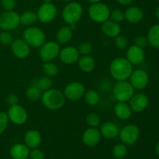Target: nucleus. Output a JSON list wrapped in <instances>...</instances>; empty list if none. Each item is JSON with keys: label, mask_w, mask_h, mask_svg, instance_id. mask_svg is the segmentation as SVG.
<instances>
[{"label": "nucleus", "mask_w": 159, "mask_h": 159, "mask_svg": "<svg viewBox=\"0 0 159 159\" xmlns=\"http://www.w3.org/2000/svg\"><path fill=\"white\" fill-rule=\"evenodd\" d=\"M89 16L93 21L97 23H102L109 20L110 15V8L105 3L101 2L93 3L89 8Z\"/></svg>", "instance_id": "obj_6"}, {"label": "nucleus", "mask_w": 159, "mask_h": 159, "mask_svg": "<svg viewBox=\"0 0 159 159\" xmlns=\"http://www.w3.org/2000/svg\"><path fill=\"white\" fill-rule=\"evenodd\" d=\"M43 71L46 76L48 77H54L58 74L59 68L57 65H55L53 62H43Z\"/></svg>", "instance_id": "obj_31"}, {"label": "nucleus", "mask_w": 159, "mask_h": 159, "mask_svg": "<svg viewBox=\"0 0 159 159\" xmlns=\"http://www.w3.org/2000/svg\"><path fill=\"white\" fill-rule=\"evenodd\" d=\"M85 101L89 106L91 107H96L100 102V96L99 93L96 90L89 89L88 91H85L84 94Z\"/></svg>", "instance_id": "obj_28"}, {"label": "nucleus", "mask_w": 159, "mask_h": 159, "mask_svg": "<svg viewBox=\"0 0 159 159\" xmlns=\"http://www.w3.org/2000/svg\"><path fill=\"white\" fill-rule=\"evenodd\" d=\"M61 61L66 65H72L78 62L80 58V54L78 48L72 46H68L61 49L59 53Z\"/></svg>", "instance_id": "obj_15"}, {"label": "nucleus", "mask_w": 159, "mask_h": 159, "mask_svg": "<svg viewBox=\"0 0 159 159\" xmlns=\"http://www.w3.org/2000/svg\"><path fill=\"white\" fill-rule=\"evenodd\" d=\"M63 93L67 99L70 101H77L84 96L85 88L81 82H72L65 86Z\"/></svg>", "instance_id": "obj_12"}, {"label": "nucleus", "mask_w": 159, "mask_h": 159, "mask_svg": "<svg viewBox=\"0 0 159 159\" xmlns=\"http://www.w3.org/2000/svg\"><path fill=\"white\" fill-rule=\"evenodd\" d=\"M7 116L9 120L15 125H23L28 119V113L26 109L19 104L9 107Z\"/></svg>", "instance_id": "obj_11"}, {"label": "nucleus", "mask_w": 159, "mask_h": 159, "mask_svg": "<svg viewBox=\"0 0 159 159\" xmlns=\"http://www.w3.org/2000/svg\"><path fill=\"white\" fill-rule=\"evenodd\" d=\"M114 39L115 45L119 50H124L128 46V40H127V37L125 36L120 34L117 37H115Z\"/></svg>", "instance_id": "obj_35"}, {"label": "nucleus", "mask_w": 159, "mask_h": 159, "mask_svg": "<svg viewBox=\"0 0 159 159\" xmlns=\"http://www.w3.org/2000/svg\"><path fill=\"white\" fill-rule=\"evenodd\" d=\"M155 15H156V17L159 19V7L156 9V12H155Z\"/></svg>", "instance_id": "obj_46"}, {"label": "nucleus", "mask_w": 159, "mask_h": 159, "mask_svg": "<svg viewBox=\"0 0 159 159\" xmlns=\"http://www.w3.org/2000/svg\"><path fill=\"white\" fill-rule=\"evenodd\" d=\"M44 2H52L53 0H43Z\"/></svg>", "instance_id": "obj_48"}, {"label": "nucleus", "mask_w": 159, "mask_h": 159, "mask_svg": "<svg viewBox=\"0 0 159 159\" xmlns=\"http://www.w3.org/2000/svg\"><path fill=\"white\" fill-rule=\"evenodd\" d=\"M147 37L148 43L153 48L159 49V24L154 25L151 27Z\"/></svg>", "instance_id": "obj_27"}, {"label": "nucleus", "mask_w": 159, "mask_h": 159, "mask_svg": "<svg viewBox=\"0 0 159 159\" xmlns=\"http://www.w3.org/2000/svg\"><path fill=\"white\" fill-rule=\"evenodd\" d=\"M73 30L69 25H65L59 28L57 32V40L61 44H65L70 42L72 38Z\"/></svg>", "instance_id": "obj_26"}, {"label": "nucleus", "mask_w": 159, "mask_h": 159, "mask_svg": "<svg viewBox=\"0 0 159 159\" xmlns=\"http://www.w3.org/2000/svg\"><path fill=\"white\" fill-rule=\"evenodd\" d=\"M113 97L117 102H128L134 95V89L127 80L116 81L113 89Z\"/></svg>", "instance_id": "obj_5"}, {"label": "nucleus", "mask_w": 159, "mask_h": 159, "mask_svg": "<svg viewBox=\"0 0 159 159\" xmlns=\"http://www.w3.org/2000/svg\"><path fill=\"white\" fill-rule=\"evenodd\" d=\"M9 121V120L7 116V113L0 111V134H2L6 130Z\"/></svg>", "instance_id": "obj_39"}, {"label": "nucleus", "mask_w": 159, "mask_h": 159, "mask_svg": "<svg viewBox=\"0 0 159 159\" xmlns=\"http://www.w3.org/2000/svg\"><path fill=\"white\" fill-rule=\"evenodd\" d=\"M100 116L96 113H90L86 116V123L90 127H97L100 124Z\"/></svg>", "instance_id": "obj_34"}, {"label": "nucleus", "mask_w": 159, "mask_h": 159, "mask_svg": "<svg viewBox=\"0 0 159 159\" xmlns=\"http://www.w3.org/2000/svg\"><path fill=\"white\" fill-rule=\"evenodd\" d=\"M60 46L57 42L53 40L46 41L39 50V56L43 62L52 61L60 53Z\"/></svg>", "instance_id": "obj_7"}, {"label": "nucleus", "mask_w": 159, "mask_h": 159, "mask_svg": "<svg viewBox=\"0 0 159 159\" xmlns=\"http://www.w3.org/2000/svg\"><path fill=\"white\" fill-rule=\"evenodd\" d=\"M144 51L143 48L136 45H132L127 50L126 58L132 65H138L144 61Z\"/></svg>", "instance_id": "obj_18"}, {"label": "nucleus", "mask_w": 159, "mask_h": 159, "mask_svg": "<svg viewBox=\"0 0 159 159\" xmlns=\"http://www.w3.org/2000/svg\"><path fill=\"white\" fill-rule=\"evenodd\" d=\"M100 134L102 137L107 139H113L119 135L120 129L116 124L110 121L103 123L100 127Z\"/></svg>", "instance_id": "obj_22"}, {"label": "nucleus", "mask_w": 159, "mask_h": 159, "mask_svg": "<svg viewBox=\"0 0 159 159\" xmlns=\"http://www.w3.org/2000/svg\"><path fill=\"white\" fill-rule=\"evenodd\" d=\"M118 136L124 144L131 145L138 141L140 136V129L135 124H128L120 130Z\"/></svg>", "instance_id": "obj_9"}, {"label": "nucleus", "mask_w": 159, "mask_h": 159, "mask_svg": "<svg viewBox=\"0 0 159 159\" xmlns=\"http://www.w3.org/2000/svg\"><path fill=\"white\" fill-rule=\"evenodd\" d=\"M10 155L13 159H27L30 156V148L23 144H16L10 148Z\"/></svg>", "instance_id": "obj_24"}, {"label": "nucleus", "mask_w": 159, "mask_h": 159, "mask_svg": "<svg viewBox=\"0 0 159 159\" xmlns=\"http://www.w3.org/2000/svg\"><path fill=\"white\" fill-rule=\"evenodd\" d=\"M57 9L52 2H44L37 12V20L42 23H50L56 18Z\"/></svg>", "instance_id": "obj_10"}, {"label": "nucleus", "mask_w": 159, "mask_h": 159, "mask_svg": "<svg viewBox=\"0 0 159 159\" xmlns=\"http://www.w3.org/2000/svg\"><path fill=\"white\" fill-rule=\"evenodd\" d=\"M148 44V37H146L145 36L140 35L134 39V45L139 48H144Z\"/></svg>", "instance_id": "obj_41"}, {"label": "nucleus", "mask_w": 159, "mask_h": 159, "mask_svg": "<svg viewBox=\"0 0 159 159\" xmlns=\"http://www.w3.org/2000/svg\"><path fill=\"white\" fill-rule=\"evenodd\" d=\"M129 105L131 108L132 112L141 113L148 107L149 100L148 96L144 93H138L130 98L129 100Z\"/></svg>", "instance_id": "obj_16"}, {"label": "nucleus", "mask_w": 159, "mask_h": 159, "mask_svg": "<svg viewBox=\"0 0 159 159\" xmlns=\"http://www.w3.org/2000/svg\"><path fill=\"white\" fill-rule=\"evenodd\" d=\"M7 102L9 106H14L18 104L19 98L16 94H9L7 97Z\"/></svg>", "instance_id": "obj_43"}, {"label": "nucleus", "mask_w": 159, "mask_h": 159, "mask_svg": "<svg viewBox=\"0 0 159 159\" xmlns=\"http://www.w3.org/2000/svg\"><path fill=\"white\" fill-rule=\"evenodd\" d=\"M40 100L48 110H57L65 106L66 98L63 92L56 89H50L43 92Z\"/></svg>", "instance_id": "obj_2"}, {"label": "nucleus", "mask_w": 159, "mask_h": 159, "mask_svg": "<svg viewBox=\"0 0 159 159\" xmlns=\"http://www.w3.org/2000/svg\"><path fill=\"white\" fill-rule=\"evenodd\" d=\"M113 112L116 117L121 120H127L130 119L132 114L131 108L126 102H118L114 106Z\"/></svg>", "instance_id": "obj_23"}, {"label": "nucleus", "mask_w": 159, "mask_h": 159, "mask_svg": "<svg viewBox=\"0 0 159 159\" xmlns=\"http://www.w3.org/2000/svg\"><path fill=\"white\" fill-rule=\"evenodd\" d=\"M23 40L32 48H40L46 42V35L37 26H28L23 31Z\"/></svg>", "instance_id": "obj_4"}, {"label": "nucleus", "mask_w": 159, "mask_h": 159, "mask_svg": "<svg viewBox=\"0 0 159 159\" xmlns=\"http://www.w3.org/2000/svg\"><path fill=\"white\" fill-rule=\"evenodd\" d=\"M11 50L15 57L20 59H24L30 53V47L23 39L13 40L11 43Z\"/></svg>", "instance_id": "obj_14"}, {"label": "nucleus", "mask_w": 159, "mask_h": 159, "mask_svg": "<svg viewBox=\"0 0 159 159\" xmlns=\"http://www.w3.org/2000/svg\"><path fill=\"white\" fill-rule=\"evenodd\" d=\"M101 138L102 135L97 127H89L84 131L82 141L88 147H95L100 142Z\"/></svg>", "instance_id": "obj_17"}, {"label": "nucleus", "mask_w": 159, "mask_h": 159, "mask_svg": "<svg viewBox=\"0 0 159 159\" xmlns=\"http://www.w3.org/2000/svg\"><path fill=\"white\" fill-rule=\"evenodd\" d=\"M26 96L29 100L36 102V101L40 100L41 98L42 91L37 85H32L26 89Z\"/></svg>", "instance_id": "obj_30"}, {"label": "nucleus", "mask_w": 159, "mask_h": 159, "mask_svg": "<svg viewBox=\"0 0 159 159\" xmlns=\"http://www.w3.org/2000/svg\"><path fill=\"white\" fill-rule=\"evenodd\" d=\"M78 50L82 55H89L93 51V45L89 42H83L79 45Z\"/></svg>", "instance_id": "obj_38"}, {"label": "nucleus", "mask_w": 159, "mask_h": 159, "mask_svg": "<svg viewBox=\"0 0 159 159\" xmlns=\"http://www.w3.org/2000/svg\"><path fill=\"white\" fill-rule=\"evenodd\" d=\"M30 155L31 159H44L45 158L43 152L38 148L32 149L30 152Z\"/></svg>", "instance_id": "obj_42"}, {"label": "nucleus", "mask_w": 159, "mask_h": 159, "mask_svg": "<svg viewBox=\"0 0 159 159\" xmlns=\"http://www.w3.org/2000/svg\"><path fill=\"white\" fill-rule=\"evenodd\" d=\"M20 23V16L15 11H6L0 15V28L5 31L15 30Z\"/></svg>", "instance_id": "obj_8"}, {"label": "nucleus", "mask_w": 159, "mask_h": 159, "mask_svg": "<svg viewBox=\"0 0 159 159\" xmlns=\"http://www.w3.org/2000/svg\"><path fill=\"white\" fill-rule=\"evenodd\" d=\"M101 30L106 36L111 38H115L120 35L121 32V27L119 23L111 20H107V21L102 23Z\"/></svg>", "instance_id": "obj_20"}, {"label": "nucleus", "mask_w": 159, "mask_h": 159, "mask_svg": "<svg viewBox=\"0 0 159 159\" xmlns=\"http://www.w3.org/2000/svg\"><path fill=\"white\" fill-rule=\"evenodd\" d=\"M12 41H13V37L9 31L2 30V32L0 33V43L5 46H8L11 45Z\"/></svg>", "instance_id": "obj_36"}, {"label": "nucleus", "mask_w": 159, "mask_h": 159, "mask_svg": "<svg viewBox=\"0 0 159 159\" xmlns=\"http://www.w3.org/2000/svg\"><path fill=\"white\" fill-rule=\"evenodd\" d=\"M130 83L134 89L141 90L144 89L148 83L149 78L148 75L144 70L142 69H136L130 74Z\"/></svg>", "instance_id": "obj_13"}, {"label": "nucleus", "mask_w": 159, "mask_h": 159, "mask_svg": "<svg viewBox=\"0 0 159 159\" xmlns=\"http://www.w3.org/2000/svg\"><path fill=\"white\" fill-rule=\"evenodd\" d=\"M88 2H91L92 4L93 3H96V2H101L102 0H87Z\"/></svg>", "instance_id": "obj_45"}, {"label": "nucleus", "mask_w": 159, "mask_h": 159, "mask_svg": "<svg viewBox=\"0 0 159 159\" xmlns=\"http://www.w3.org/2000/svg\"><path fill=\"white\" fill-rule=\"evenodd\" d=\"M112 154H113V157L116 159H122L126 155H127V148L126 144L124 143H120V144H117L113 148L112 150Z\"/></svg>", "instance_id": "obj_32"}, {"label": "nucleus", "mask_w": 159, "mask_h": 159, "mask_svg": "<svg viewBox=\"0 0 159 159\" xmlns=\"http://www.w3.org/2000/svg\"><path fill=\"white\" fill-rule=\"evenodd\" d=\"M20 16V23L25 26H30L37 20V13L34 11L27 10L23 12Z\"/></svg>", "instance_id": "obj_29"}, {"label": "nucleus", "mask_w": 159, "mask_h": 159, "mask_svg": "<svg viewBox=\"0 0 159 159\" xmlns=\"http://www.w3.org/2000/svg\"><path fill=\"white\" fill-rule=\"evenodd\" d=\"M79 69L85 73H90L96 68V61L94 58L89 55H82L78 61Z\"/></svg>", "instance_id": "obj_25"}, {"label": "nucleus", "mask_w": 159, "mask_h": 159, "mask_svg": "<svg viewBox=\"0 0 159 159\" xmlns=\"http://www.w3.org/2000/svg\"><path fill=\"white\" fill-rule=\"evenodd\" d=\"M110 18L116 23H120L124 20V12L121 9H116L110 12Z\"/></svg>", "instance_id": "obj_37"}, {"label": "nucleus", "mask_w": 159, "mask_h": 159, "mask_svg": "<svg viewBox=\"0 0 159 159\" xmlns=\"http://www.w3.org/2000/svg\"><path fill=\"white\" fill-rule=\"evenodd\" d=\"M25 144L30 149L37 148L42 142V136L37 130H30L24 135Z\"/></svg>", "instance_id": "obj_19"}, {"label": "nucleus", "mask_w": 159, "mask_h": 159, "mask_svg": "<svg viewBox=\"0 0 159 159\" xmlns=\"http://www.w3.org/2000/svg\"><path fill=\"white\" fill-rule=\"evenodd\" d=\"M156 152H157V155H158V156L159 157V142H158V145H157V147H156Z\"/></svg>", "instance_id": "obj_47"}, {"label": "nucleus", "mask_w": 159, "mask_h": 159, "mask_svg": "<svg viewBox=\"0 0 159 159\" xmlns=\"http://www.w3.org/2000/svg\"><path fill=\"white\" fill-rule=\"evenodd\" d=\"M133 71V65L126 57H116L110 65V72L116 81L127 80Z\"/></svg>", "instance_id": "obj_1"}, {"label": "nucleus", "mask_w": 159, "mask_h": 159, "mask_svg": "<svg viewBox=\"0 0 159 159\" xmlns=\"http://www.w3.org/2000/svg\"><path fill=\"white\" fill-rule=\"evenodd\" d=\"M144 12L138 6H130L124 12V20L130 23H138L143 20Z\"/></svg>", "instance_id": "obj_21"}, {"label": "nucleus", "mask_w": 159, "mask_h": 159, "mask_svg": "<svg viewBox=\"0 0 159 159\" xmlns=\"http://www.w3.org/2000/svg\"><path fill=\"white\" fill-rule=\"evenodd\" d=\"M119 4L123 5V6H127V5L130 4L133 2V0H116Z\"/></svg>", "instance_id": "obj_44"}, {"label": "nucleus", "mask_w": 159, "mask_h": 159, "mask_svg": "<svg viewBox=\"0 0 159 159\" xmlns=\"http://www.w3.org/2000/svg\"><path fill=\"white\" fill-rule=\"evenodd\" d=\"M83 9L80 3L77 2H69L62 10V18L68 25L76 24L81 20Z\"/></svg>", "instance_id": "obj_3"}, {"label": "nucleus", "mask_w": 159, "mask_h": 159, "mask_svg": "<svg viewBox=\"0 0 159 159\" xmlns=\"http://www.w3.org/2000/svg\"><path fill=\"white\" fill-rule=\"evenodd\" d=\"M1 5L6 11H12L16 6V0H1Z\"/></svg>", "instance_id": "obj_40"}, {"label": "nucleus", "mask_w": 159, "mask_h": 159, "mask_svg": "<svg viewBox=\"0 0 159 159\" xmlns=\"http://www.w3.org/2000/svg\"><path fill=\"white\" fill-rule=\"evenodd\" d=\"M53 85V82L51 79L48 76H44V77H41L38 79L37 82V86L41 90L42 92L47 91V90L51 89Z\"/></svg>", "instance_id": "obj_33"}, {"label": "nucleus", "mask_w": 159, "mask_h": 159, "mask_svg": "<svg viewBox=\"0 0 159 159\" xmlns=\"http://www.w3.org/2000/svg\"><path fill=\"white\" fill-rule=\"evenodd\" d=\"M62 1H64V2H71V0H62Z\"/></svg>", "instance_id": "obj_49"}]
</instances>
